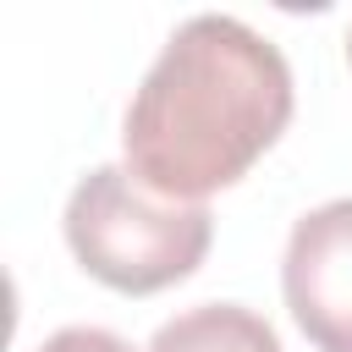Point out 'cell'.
I'll return each mask as SVG.
<instances>
[{
	"mask_svg": "<svg viewBox=\"0 0 352 352\" xmlns=\"http://www.w3.org/2000/svg\"><path fill=\"white\" fill-rule=\"evenodd\" d=\"M346 55H352V33H346Z\"/></svg>",
	"mask_w": 352,
	"mask_h": 352,
	"instance_id": "8992f818",
	"label": "cell"
},
{
	"mask_svg": "<svg viewBox=\"0 0 352 352\" xmlns=\"http://www.w3.org/2000/svg\"><path fill=\"white\" fill-rule=\"evenodd\" d=\"M280 286L319 352H352V198H330L292 226Z\"/></svg>",
	"mask_w": 352,
	"mask_h": 352,
	"instance_id": "3957f363",
	"label": "cell"
},
{
	"mask_svg": "<svg viewBox=\"0 0 352 352\" xmlns=\"http://www.w3.org/2000/svg\"><path fill=\"white\" fill-rule=\"evenodd\" d=\"M38 352H132L116 330H99V324H66V330H55Z\"/></svg>",
	"mask_w": 352,
	"mask_h": 352,
	"instance_id": "5b68a950",
	"label": "cell"
},
{
	"mask_svg": "<svg viewBox=\"0 0 352 352\" xmlns=\"http://www.w3.org/2000/svg\"><path fill=\"white\" fill-rule=\"evenodd\" d=\"M66 248L110 292L148 297L187 280L214 236L204 204H176L148 192L126 165H94L66 198Z\"/></svg>",
	"mask_w": 352,
	"mask_h": 352,
	"instance_id": "7a4b0ae2",
	"label": "cell"
},
{
	"mask_svg": "<svg viewBox=\"0 0 352 352\" xmlns=\"http://www.w3.org/2000/svg\"><path fill=\"white\" fill-rule=\"evenodd\" d=\"M148 352H280V336L242 302H198L165 319Z\"/></svg>",
	"mask_w": 352,
	"mask_h": 352,
	"instance_id": "277c9868",
	"label": "cell"
},
{
	"mask_svg": "<svg viewBox=\"0 0 352 352\" xmlns=\"http://www.w3.org/2000/svg\"><path fill=\"white\" fill-rule=\"evenodd\" d=\"M292 66L242 16H187L143 82L132 88L121 148L126 170L176 204H198L236 176L286 132Z\"/></svg>",
	"mask_w": 352,
	"mask_h": 352,
	"instance_id": "6da1fadb",
	"label": "cell"
}]
</instances>
